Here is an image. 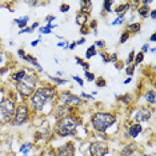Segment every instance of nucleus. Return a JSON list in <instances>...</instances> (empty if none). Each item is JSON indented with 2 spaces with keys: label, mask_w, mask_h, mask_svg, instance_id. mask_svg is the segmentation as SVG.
I'll list each match as a JSON object with an SVG mask.
<instances>
[{
  "label": "nucleus",
  "mask_w": 156,
  "mask_h": 156,
  "mask_svg": "<svg viewBox=\"0 0 156 156\" xmlns=\"http://www.w3.org/2000/svg\"><path fill=\"white\" fill-rule=\"evenodd\" d=\"M95 55H96V47H95V45H91V47L87 49L86 58H87V59H91L92 56H95Z\"/></svg>",
  "instance_id": "obj_19"
},
{
  "label": "nucleus",
  "mask_w": 156,
  "mask_h": 156,
  "mask_svg": "<svg viewBox=\"0 0 156 156\" xmlns=\"http://www.w3.org/2000/svg\"><path fill=\"white\" fill-rule=\"evenodd\" d=\"M87 20H88V13L80 12L79 15L76 16V23L79 24V26H84V24L87 23Z\"/></svg>",
  "instance_id": "obj_14"
},
{
  "label": "nucleus",
  "mask_w": 156,
  "mask_h": 156,
  "mask_svg": "<svg viewBox=\"0 0 156 156\" xmlns=\"http://www.w3.org/2000/svg\"><path fill=\"white\" fill-rule=\"evenodd\" d=\"M128 37H129V34L128 32L123 34L122 35V39H120V43H126V40H128Z\"/></svg>",
  "instance_id": "obj_31"
},
{
  "label": "nucleus",
  "mask_w": 156,
  "mask_h": 156,
  "mask_svg": "<svg viewBox=\"0 0 156 156\" xmlns=\"http://www.w3.org/2000/svg\"><path fill=\"white\" fill-rule=\"evenodd\" d=\"M52 81H55V83L58 84H67V80L66 79H58V77H49Z\"/></svg>",
  "instance_id": "obj_28"
},
{
  "label": "nucleus",
  "mask_w": 156,
  "mask_h": 156,
  "mask_svg": "<svg viewBox=\"0 0 156 156\" xmlns=\"http://www.w3.org/2000/svg\"><path fill=\"white\" fill-rule=\"evenodd\" d=\"M128 83H131V77H128L127 80H124V84H128Z\"/></svg>",
  "instance_id": "obj_50"
},
{
  "label": "nucleus",
  "mask_w": 156,
  "mask_h": 156,
  "mask_svg": "<svg viewBox=\"0 0 156 156\" xmlns=\"http://www.w3.org/2000/svg\"><path fill=\"white\" fill-rule=\"evenodd\" d=\"M39 92H40L43 96L47 99V100H51V99H54L55 96V90L54 88H49V87H41V88H39L37 90Z\"/></svg>",
  "instance_id": "obj_12"
},
{
  "label": "nucleus",
  "mask_w": 156,
  "mask_h": 156,
  "mask_svg": "<svg viewBox=\"0 0 156 156\" xmlns=\"http://www.w3.org/2000/svg\"><path fill=\"white\" fill-rule=\"evenodd\" d=\"M19 34H32V30H31V27L30 28H24L23 31H19Z\"/></svg>",
  "instance_id": "obj_33"
},
{
  "label": "nucleus",
  "mask_w": 156,
  "mask_h": 156,
  "mask_svg": "<svg viewBox=\"0 0 156 156\" xmlns=\"http://www.w3.org/2000/svg\"><path fill=\"white\" fill-rule=\"evenodd\" d=\"M60 100H62V103H64L66 105H80L81 104V99L79 96H76V95L69 94V92L62 94Z\"/></svg>",
  "instance_id": "obj_9"
},
{
  "label": "nucleus",
  "mask_w": 156,
  "mask_h": 156,
  "mask_svg": "<svg viewBox=\"0 0 156 156\" xmlns=\"http://www.w3.org/2000/svg\"><path fill=\"white\" fill-rule=\"evenodd\" d=\"M108 152V145L104 141H95L90 145L91 156H105Z\"/></svg>",
  "instance_id": "obj_6"
},
{
  "label": "nucleus",
  "mask_w": 156,
  "mask_h": 156,
  "mask_svg": "<svg viewBox=\"0 0 156 156\" xmlns=\"http://www.w3.org/2000/svg\"><path fill=\"white\" fill-rule=\"evenodd\" d=\"M54 28H55V26H52V24H47L45 27H41L39 31H40L41 34H51Z\"/></svg>",
  "instance_id": "obj_21"
},
{
  "label": "nucleus",
  "mask_w": 156,
  "mask_h": 156,
  "mask_svg": "<svg viewBox=\"0 0 156 156\" xmlns=\"http://www.w3.org/2000/svg\"><path fill=\"white\" fill-rule=\"evenodd\" d=\"M28 20H30V17H28V16H23V17H20V19H16L15 23L19 26V28H24V27L27 26Z\"/></svg>",
  "instance_id": "obj_17"
},
{
  "label": "nucleus",
  "mask_w": 156,
  "mask_h": 156,
  "mask_svg": "<svg viewBox=\"0 0 156 156\" xmlns=\"http://www.w3.org/2000/svg\"><path fill=\"white\" fill-rule=\"evenodd\" d=\"M135 150H136V145L135 144H128V145H126L122 151H120V156H131L135 152Z\"/></svg>",
  "instance_id": "obj_13"
},
{
  "label": "nucleus",
  "mask_w": 156,
  "mask_h": 156,
  "mask_svg": "<svg viewBox=\"0 0 156 156\" xmlns=\"http://www.w3.org/2000/svg\"><path fill=\"white\" fill-rule=\"evenodd\" d=\"M96 45H98V47H104V41L98 40V41H96ZM96 45H95V47H96Z\"/></svg>",
  "instance_id": "obj_40"
},
{
  "label": "nucleus",
  "mask_w": 156,
  "mask_h": 156,
  "mask_svg": "<svg viewBox=\"0 0 156 156\" xmlns=\"http://www.w3.org/2000/svg\"><path fill=\"white\" fill-rule=\"evenodd\" d=\"M135 68H136V66H135V64L128 66V67L126 68V73H127L128 76H132V75H133V72H135Z\"/></svg>",
  "instance_id": "obj_26"
},
{
  "label": "nucleus",
  "mask_w": 156,
  "mask_h": 156,
  "mask_svg": "<svg viewBox=\"0 0 156 156\" xmlns=\"http://www.w3.org/2000/svg\"><path fill=\"white\" fill-rule=\"evenodd\" d=\"M47 101H48V100H47V99H45L37 90L35 91L34 94H32V96H31V105H32V108L36 109V111H41Z\"/></svg>",
  "instance_id": "obj_7"
},
{
  "label": "nucleus",
  "mask_w": 156,
  "mask_h": 156,
  "mask_svg": "<svg viewBox=\"0 0 156 156\" xmlns=\"http://www.w3.org/2000/svg\"><path fill=\"white\" fill-rule=\"evenodd\" d=\"M28 105L27 104H20L17 109L15 111V115H13V120H12V126H22V124L27 123L28 120Z\"/></svg>",
  "instance_id": "obj_5"
},
{
  "label": "nucleus",
  "mask_w": 156,
  "mask_h": 156,
  "mask_svg": "<svg viewBox=\"0 0 156 156\" xmlns=\"http://www.w3.org/2000/svg\"><path fill=\"white\" fill-rule=\"evenodd\" d=\"M81 98H86V99H94V96H91V95H88V94H86V92H81Z\"/></svg>",
  "instance_id": "obj_37"
},
{
  "label": "nucleus",
  "mask_w": 156,
  "mask_h": 156,
  "mask_svg": "<svg viewBox=\"0 0 156 156\" xmlns=\"http://www.w3.org/2000/svg\"><path fill=\"white\" fill-rule=\"evenodd\" d=\"M141 156H151V155H141Z\"/></svg>",
  "instance_id": "obj_51"
},
{
  "label": "nucleus",
  "mask_w": 156,
  "mask_h": 156,
  "mask_svg": "<svg viewBox=\"0 0 156 156\" xmlns=\"http://www.w3.org/2000/svg\"><path fill=\"white\" fill-rule=\"evenodd\" d=\"M26 69H20V71H17V72L13 73V80L16 81V83H19V81H22L24 79V76H26Z\"/></svg>",
  "instance_id": "obj_15"
},
{
  "label": "nucleus",
  "mask_w": 156,
  "mask_h": 156,
  "mask_svg": "<svg viewBox=\"0 0 156 156\" xmlns=\"http://www.w3.org/2000/svg\"><path fill=\"white\" fill-rule=\"evenodd\" d=\"M17 54H19V56H20V58H22L23 60L26 59V54H24V51H23V49H19V51H17Z\"/></svg>",
  "instance_id": "obj_36"
},
{
  "label": "nucleus",
  "mask_w": 156,
  "mask_h": 156,
  "mask_svg": "<svg viewBox=\"0 0 156 156\" xmlns=\"http://www.w3.org/2000/svg\"><path fill=\"white\" fill-rule=\"evenodd\" d=\"M137 12H139V15L141 17H147L148 13H150V8H148V7H145V5H143V7H140V8L137 9Z\"/></svg>",
  "instance_id": "obj_18"
},
{
  "label": "nucleus",
  "mask_w": 156,
  "mask_h": 156,
  "mask_svg": "<svg viewBox=\"0 0 156 156\" xmlns=\"http://www.w3.org/2000/svg\"><path fill=\"white\" fill-rule=\"evenodd\" d=\"M123 19H124V15L122 13V15H119L118 19L112 22V26H118V24H122V23H123Z\"/></svg>",
  "instance_id": "obj_27"
},
{
  "label": "nucleus",
  "mask_w": 156,
  "mask_h": 156,
  "mask_svg": "<svg viewBox=\"0 0 156 156\" xmlns=\"http://www.w3.org/2000/svg\"><path fill=\"white\" fill-rule=\"evenodd\" d=\"M39 41H40V40H34V41H32V44H31V45H32V47H36V45L39 44Z\"/></svg>",
  "instance_id": "obj_43"
},
{
  "label": "nucleus",
  "mask_w": 156,
  "mask_h": 156,
  "mask_svg": "<svg viewBox=\"0 0 156 156\" xmlns=\"http://www.w3.org/2000/svg\"><path fill=\"white\" fill-rule=\"evenodd\" d=\"M141 26L139 23H133V24H129L128 26V30H131V32H139Z\"/></svg>",
  "instance_id": "obj_23"
},
{
  "label": "nucleus",
  "mask_w": 156,
  "mask_h": 156,
  "mask_svg": "<svg viewBox=\"0 0 156 156\" xmlns=\"http://www.w3.org/2000/svg\"><path fill=\"white\" fill-rule=\"evenodd\" d=\"M69 9V5L68 4H63V5H60V11L62 12H67Z\"/></svg>",
  "instance_id": "obj_32"
},
{
  "label": "nucleus",
  "mask_w": 156,
  "mask_h": 156,
  "mask_svg": "<svg viewBox=\"0 0 156 156\" xmlns=\"http://www.w3.org/2000/svg\"><path fill=\"white\" fill-rule=\"evenodd\" d=\"M113 4V2H111V0H107V2H104V4H103V8L105 9V12H111V7Z\"/></svg>",
  "instance_id": "obj_25"
},
{
  "label": "nucleus",
  "mask_w": 156,
  "mask_h": 156,
  "mask_svg": "<svg viewBox=\"0 0 156 156\" xmlns=\"http://www.w3.org/2000/svg\"><path fill=\"white\" fill-rule=\"evenodd\" d=\"M37 27H39V23H34L32 27H31V30H35V28H37Z\"/></svg>",
  "instance_id": "obj_46"
},
{
  "label": "nucleus",
  "mask_w": 156,
  "mask_h": 156,
  "mask_svg": "<svg viewBox=\"0 0 156 156\" xmlns=\"http://www.w3.org/2000/svg\"><path fill=\"white\" fill-rule=\"evenodd\" d=\"M116 58H118V56H116V54H112V55H111V59H109V62H115Z\"/></svg>",
  "instance_id": "obj_42"
},
{
  "label": "nucleus",
  "mask_w": 156,
  "mask_h": 156,
  "mask_svg": "<svg viewBox=\"0 0 156 156\" xmlns=\"http://www.w3.org/2000/svg\"><path fill=\"white\" fill-rule=\"evenodd\" d=\"M143 59H144V54H141V52H139L136 56L133 58V64L135 66H139L141 62H143Z\"/></svg>",
  "instance_id": "obj_22"
},
{
  "label": "nucleus",
  "mask_w": 156,
  "mask_h": 156,
  "mask_svg": "<svg viewBox=\"0 0 156 156\" xmlns=\"http://www.w3.org/2000/svg\"><path fill=\"white\" fill-rule=\"evenodd\" d=\"M150 40H151V41H155V40H156V34H154V35H151Z\"/></svg>",
  "instance_id": "obj_44"
},
{
  "label": "nucleus",
  "mask_w": 156,
  "mask_h": 156,
  "mask_svg": "<svg viewBox=\"0 0 156 156\" xmlns=\"http://www.w3.org/2000/svg\"><path fill=\"white\" fill-rule=\"evenodd\" d=\"M72 79H73V80H75V81H77V83H79V84H80V86H83V84H84V81H83V80H81V79H80V77H77V76H73V77H72Z\"/></svg>",
  "instance_id": "obj_34"
},
{
  "label": "nucleus",
  "mask_w": 156,
  "mask_h": 156,
  "mask_svg": "<svg viewBox=\"0 0 156 156\" xmlns=\"http://www.w3.org/2000/svg\"><path fill=\"white\" fill-rule=\"evenodd\" d=\"M35 87H36V75H35V72H32V71H30V73H26L24 79L17 83V90L26 98L32 96Z\"/></svg>",
  "instance_id": "obj_3"
},
{
  "label": "nucleus",
  "mask_w": 156,
  "mask_h": 156,
  "mask_svg": "<svg viewBox=\"0 0 156 156\" xmlns=\"http://www.w3.org/2000/svg\"><path fill=\"white\" fill-rule=\"evenodd\" d=\"M133 58H135V51H131V54H129V56H128V59H127V64H131V63L133 62Z\"/></svg>",
  "instance_id": "obj_30"
},
{
  "label": "nucleus",
  "mask_w": 156,
  "mask_h": 156,
  "mask_svg": "<svg viewBox=\"0 0 156 156\" xmlns=\"http://www.w3.org/2000/svg\"><path fill=\"white\" fill-rule=\"evenodd\" d=\"M141 131H143V127H141L139 123H136V124H132V126L129 127L128 135L131 137H133V139H135V137H137L141 133Z\"/></svg>",
  "instance_id": "obj_11"
},
{
  "label": "nucleus",
  "mask_w": 156,
  "mask_h": 156,
  "mask_svg": "<svg viewBox=\"0 0 156 156\" xmlns=\"http://www.w3.org/2000/svg\"><path fill=\"white\" fill-rule=\"evenodd\" d=\"M141 3H143L144 5H147V4H150V3H151V0H143V2H141Z\"/></svg>",
  "instance_id": "obj_48"
},
{
  "label": "nucleus",
  "mask_w": 156,
  "mask_h": 156,
  "mask_svg": "<svg viewBox=\"0 0 156 156\" xmlns=\"http://www.w3.org/2000/svg\"><path fill=\"white\" fill-rule=\"evenodd\" d=\"M0 62H2V56H0Z\"/></svg>",
  "instance_id": "obj_52"
},
{
  "label": "nucleus",
  "mask_w": 156,
  "mask_h": 156,
  "mask_svg": "<svg viewBox=\"0 0 156 156\" xmlns=\"http://www.w3.org/2000/svg\"><path fill=\"white\" fill-rule=\"evenodd\" d=\"M150 16L152 17V19H155V16H156V12H155V11H151V13H150Z\"/></svg>",
  "instance_id": "obj_47"
},
{
  "label": "nucleus",
  "mask_w": 156,
  "mask_h": 156,
  "mask_svg": "<svg viewBox=\"0 0 156 156\" xmlns=\"http://www.w3.org/2000/svg\"><path fill=\"white\" fill-rule=\"evenodd\" d=\"M54 20H55V16L54 15H52V16H47V23L48 24H51V22H54Z\"/></svg>",
  "instance_id": "obj_38"
},
{
  "label": "nucleus",
  "mask_w": 156,
  "mask_h": 156,
  "mask_svg": "<svg viewBox=\"0 0 156 156\" xmlns=\"http://www.w3.org/2000/svg\"><path fill=\"white\" fill-rule=\"evenodd\" d=\"M91 122H92L94 129L99 131V132H104L116 122V116L107 112H98L92 116Z\"/></svg>",
  "instance_id": "obj_1"
},
{
  "label": "nucleus",
  "mask_w": 156,
  "mask_h": 156,
  "mask_svg": "<svg viewBox=\"0 0 156 156\" xmlns=\"http://www.w3.org/2000/svg\"><path fill=\"white\" fill-rule=\"evenodd\" d=\"M15 103L11 99H5V100L0 101V120L2 122H9L15 115Z\"/></svg>",
  "instance_id": "obj_4"
},
{
  "label": "nucleus",
  "mask_w": 156,
  "mask_h": 156,
  "mask_svg": "<svg viewBox=\"0 0 156 156\" xmlns=\"http://www.w3.org/2000/svg\"><path fill=\"white\" fill-rule=\"evenodd\" d=\"M75 47H76V43H72V44H69V45H68V48H71V49H73Z\"/></svg>",
  "instance_id": "obj_49"
},
{
  "label": "nucleus",
  "mask_w": 156,
  "mask_h": 156,
  "mask_svg": "<svg viewBox=\"0 0 156 156\" xmlns=\"http://www.w3.org/2000/svg\"><path fill=\"white\" fill-rule=\"evenodd\" d=\"M148 49H150V45H148V44H144L143 47H141V54H144V52H147Z\"/></svg>",
  "instance_id": "obj_35"
},
{
  "label": "nucleus",
  "mask_w": 156,
  "mask_h": 156,
  "mask_svg": "<svg viewBox=\"0 0 156 156\" xmlns=\"http://www.w3.org/2000/svg\"><path fill=\"white\" fill-rule=\"evenodd\" d=\"M91 4H92L91 2H81V8H83L84 13H87L88 11H90V8H91Z\"/></svg>",
  "instance_id": "obj_24"
},
{
  "label": "nucleus",
  "mask_w": 156,
  "mask_h": 156,
  "mask_svg": "<svg viewBox=\"0 0 156 156\" xmlns=\"http://www.w3.org/2000/svg\"><path fill=\"white\" fill-rule=\"evenodd\" d=\"M84 43H86V39H84V37H81V39H80V40H77V43H76V45H81V44H84Z\"/></svg>",
  "instance_id": "obj_39"
},
{
  "label": "nucleus",
  "mask_w": 156,
  "mask_h": 156,
  "mask_svg": "<svg viewBox=\"0 0 156 156\" xmlns=\"http://www.w3.org/2000/svg\"><path fill=\"white\" fill-rule=\"evenodd\" d=\"M79 127V122L72 118V116H66V118L60 119L59 123L55 127V132L59 136H69L76 131V128Z\"/></svg>",
  "instance_id": "obj_2"
},
{
  "label": "nucleus",
  "mask_w": 156,
  "mask_h": 156,
  "mask_svg": "<svg viewBox=\"0 0 156 156\" xmlns=\"http://www.w3.org/2000/svg\"><path fill=\"white\" fill-rule=\"evenodd\" d=\"M144 98H145V100H147V103H150L151 105H154V104H155V92H154V91H148V92H145Z\"/></svg>",
  "instance_id": "obj_16"
},
{
  "label": "nucleus",
  "mask_w": 156,
  "mask_h": 156,
  "mask_svg": "<svg viewBox=\"0 0 156 156\" xmlns=\"http://www.w3.org/2000/svg\"><path fill=\"white\" fill-rule=\"evenodd\" d=\"M151 116H152V112H151V109H148V108H139L136 112L133 113V119L136 120L137 123H143V122H148V120L151 119Z\"/></svg>",
  "instance_id": "obj_8"
},
{
  "label": "nucleus",
  "mask_w": 156,
  "mask_h": 156,
  "mask_svg": "<svg viewBox=\"0 0 156 156\" xmlns=\"http://www.w3.org/2000/svg\"><path fill=\"white\" fill-rule=\"evenodd\" d=\"M31 148H32V144H31V143H26V144L22 145V148H20V152H22L23 155H27L28 152L31 151Z\"/></svg>",
  "instance_id": "obj_20"
},
{
  "label": "nucleus",
  "mask_w": 156,
  "mask_h": 156,
  "mask_svg": "<svg viewBox=\"0 0 156 156\" xmlns=\"http://www.w3.org/2000/svg\"><path fill=\"white\" fill-rule=\"evenodd\" d=\"M86 77H87L88 81H94L95 80V75L94 73H91L90 71H86Z\"/></svg>",
  "instance_id": "obj_29"
},
{
  "label": "nucleus",
  "mask_w": 156,
  "mask_h": 156,
  "mask_svg": "<svg viewBox=\"0 0 156 156\" xmlns=\"http://www.w3.org/2000/svg\"><path fill=\"white\" fill-rule=\"evenodd\" d=\"M98 86H100V87L105 86V81H103V80H99V84H98Z\"/></svg>",
  "instance_id": "obj_45"
},
{
  "label": "nucleus",
  "mask_w": 156,
  "mask_h": 156,
  "mask_svg": "<svg viewBox=\"0 0 156 156\" xmlns=\"http://www.w3.org/2000/svg\"><path fill=\"white\" fill-rule=\"evenodd\" d=\"M73 145L68 143V144H64L62 145V147L58 148V151H56V156H73Z\"/></svg>",
  "instance_id": "obj_10"
},
{
  "label": "nucleus",
  "mask_w": 156,
  "mask_h": 156,
  "mask_svg": "<svg viewBox=\"0 0 156 156\" xmlns=\"http://www.w3.org/2000/svg\"><path fill=\"white\" fill-rule=\"evenodd\" d=\"M124 8H128V5H126V7H120V8L115 9V11H116V12H123V11H124Z\"/></svg>",
  "instance_id": "obj_41"
}]
</instances>
